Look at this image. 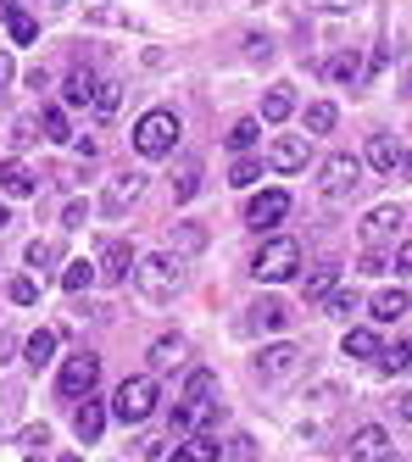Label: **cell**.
Wrapping results in <instances>:
<instances>
[{"label":"cell","mask_w":412,"mask_h":462,"mask_svg":"<svg viewBox=\"0 0 412 462\" xmlns=\"http://www.w3.org/2000/svg\"><path fill=\"white\" fill-rule=\"evenodd\" d=\"M134 290L145 295V301L156 307V301H173V290L184 284V268H179V256H167V251H151V256H140L134 262Z\"/></svg>","instance_id":"cell-1"},{"label":"cell","mask_w":412,"mask_h":462,"mask_svg":"<svg viewBox=\"0 0 412 462\" xmlns=\"http://www.w3.org/2000/svg\"><path fill=\"white\" fill-rule=\"evenodd\" d=\"M179 134H184V128H179V112L156 106V112H145L140 123H134V151L151 156V162H162V156H173Z\"/></svg>","instance_id":"cell-2"},{"label":"cell","mask_w":412,"mask_h":462,"mask_svg":"<svg viewBox=\"0 0 412 462\" xmlns=\"http://www.w3.org/2000/svg\"><path fill=\"white\" fill-rule=\"evenodd\" d=\"M112 412L123 423H145L156 412V374H128L117 390H112Z\"/></svg>","instance_id":"cell-3"},{"label":"cell","mask_w":412,"mask_h":462,"mask_svg":"<svg viewBox=\"0 0 412 462\" xmlns=\"http://www.w3.org/2000/svg\"><path fill=\"white\" fill-rule=\"evenodd\" d=\"M357 189H362V156L334 151L318 168V195H323V201H346V195H357Z\"/></svg>","instance_id":"cell-4"},{"label":"cell","mask_w":412,"mask_h":462,"mask_svg":"<svg viewBox=\"0 0 412 462\" xmlns=\"http://www.w3.org/2000/svg\"><path fill=\"white\" fill-rule=\"evenodd\" d=\"M295 268H301V245H295L290 235L267 240V245L257 251V262H251V273H257L262 284H285V279H295Z\"/></svg>","instance_id":"cell-5"},{"label":"cell","mask_w":412,"mask_h":462,"mask_svg":"<svg viewBox=\"0 0 412 462\" xmlns=\"http://www.w3.org/2000/svg\"><path fill=\"white\" fill-rule=\"evenodd\" d=\"M301 368H306V351L290 346V340H273V346H262V356H257V379H262V384H290Z\"/></svg>","instance_id":"cell-6"},{"label":"cell","mask_w":412,"mask_h":462,"mask_svg":"<svg viewBox=\"0 0 412 462\" xmlns=\"http://www.w3.org/2000/svg\"><path fill=\"white\" fill-rule=\"evenodd\" d=\"M95 384H100V356H95V351H79V356L61 362V379H56L61 402H84Z\"/></svg>","instance_id":"cell-7"},{"label":"cell","mask_w":412,"mask_h":462,"mask_svg":"<svg viewBox=\"0 0 412 462\" xmlns=\"http://www.w3.org/2000/svg\"><path fill=\"white\" fill-rule=\"evenodd\" d=\"M134 245L128 240H100V251H95V279H107V284H128V273H134Z\"/></svg>","instance_id":"cell-8"},{"label":"cell","mask_w":412,"mask_h":462,"mask_svg":"<svg viewBox=\"0 0 412 462\" xmlns=\"http://www.w3.org/2000/svg\"><path fill=\"white\" fill-rule=\"evenodd\" d=\"M306 162H313V140H301V134H279L267 145V168L273 173H301Z\"/></svg>","instance_id":"cell-9"},{"label":"cell","mask_w":412,"mask_h":462,"mask_svg":"<svg viewBox=\"0 0 412 462\" xmlns=\"http://www.w3.org/2000/svg\"><path fill=\"white\" fill-rule=\"evenodd\" d=\"M285 217H290V195H285V189H262L257 201L246 207V223L257 228V235H267V228H279Z\"/></svg>","instance_id":"cell-10"},{"label":"cell","mask_w":412,"mask_h":462,"mask_svg":"<svg viewBox=\"0 0 412 462\" xmlns=\"http://www.w3.org/2000/svg\"><path fill=\"white\" fill-rule=\"evenodd\" d=\"M351 462H396V440L385 435L379 423H362L351 435Z\"/></svg>","instance_id":"cell-11"},{"label":"cell","mask_w":412,"mask_h":462,"mask_svg":"<svg viewBox=\"0 0 412 462\" xmlns=\"http://www.w3.org/2000/svg\"><path fill=\"white\" fill-rule=\"evenodd\" d=\"M401 223H407V212H401V207H373V212L362 217V240H368V245H390Z\"/></svg>","instance_id":"cell-12"},{"label":"cell","mask_w":412,"mask_h":462,"mask_svg":"<svg viewBox=\"0 0 412 462\" xmlns=\"http://www.w3.org/2000/svg\"><path fill=\"white\" fill-rule=\"evenodd\" d=\"M334 290H340V262H318V268L301 279V295H306V307H323Z\"/></svg>","instance_id":"cell-13"},{"label":"cell","mask_w":412,"mask_h":462,"mask_svg":"<svg viewBox=\"0 0 412 462\" xmlns=\"http://www.w3.org/2000/svg\"><path fill=\"white\" fill-rule=\"evenodd\" d=\"M184 356H190V340H184V335H162V340H151V351H145L151 374H167V368H179Z\"/></svg>","instance_id":"cell-14"},{"label":"cell","mask_w":412,"mask_h":462,"mask_svg":"<svg viewBox=\"0 0 412 462\" xmlns=\"http://www.w3.org/2000/svg\"><path fill=\"white\" fill-rule=\"evenodd\" d=\"M100 429H107V407H100V402H95V390H89L84 402H79V412H73V435H79L84 446H95V440H100Z\"/></svg>","instance_id":"cell-15"},{"label":"cell","mask_w":412,"mask_h":462,"mask_svg":"<svg viewBox=\"0 0 412 462\" xmlns=\"http://www.w3.org/2000/svg\"><path fill=\"white\" fill-rule=\"evenodd\" d=\"M0 189H6L12 201H23V195H33V189H40V179H33V168H28V162L6 156V162H0Z\"/></svg>","instance_id":"cell-16"},{"label":"cell","mask_w":412,"mask_h":462,"mask_svg":"<svg viewBox=\"0 0 412 462\" xmlns=\"http://www.w3.org/2000/svg\"><path fill=\"white\" fill-rule=\"evenodd\" d=\"M173 462H223V446L195 429V435H184V440L173 446Z\"/></svg>","instance_id":"cell-17"},{"label":"cell","mask_w":412,"mask_h":462,"mask_svg":"<svg viewBox=\"0 0 412 462\" xmlns=\"http://www.w3.org/2000/svg\"><path fill=\"white\" fill-rule=\"evenodd\" d=\"M285 323H290V307H285V301H273V295H267V301H257L251 318H246V328H267V335H279Z\"/></svg>","instance_id":"cell-18"},{"label":"cell","mask_w":412,"mask_h":462,"mask_svg":"<svg viewBox=\"0 0 412 462\" xmlns=\"http://www.w3.org/2000/svg\"><path fill=\"white\" fill-rule=\"evenodd\" d=\"M0 17H6V28H12L17 45H33V40H40V23H33V17L17 6V0H0Z\"/></svg>","instance_id":"cell-19"},{"label":"cell","mask_w":412,"mask_h":462,"mask_svg":"<svg viewBox=\"0 0 412 462\" xmlns=\"http://www.w3.org/2000/svg\"><path fill=\"white\" fill-rule=\"evenodd\" d=\"M23 362H28L33 374H40V368H51V362H56V328H40V335H28V346H23Z\"/></svg>","instance_id":"cell-20"},{"label":"cell","mask_w":412,"mask_h":462,"mask_svg":"<svg viewBox=\"0 0 412 462\" xmlns=\"http://www.w3.org/2000/svg\"><path fill=\"white\" fill-rule=\"evenodd\" d=\"M368 168H373V173H396V168H401V145H396L390 134H373V140H368Z\"/></svg>","instance_id":"cell-21"},{"label":"cell","mask_w":412,"mask_h":462,"mask_svg":"<svg viewBox=\"0 0 412 462\" xmlns=\"http://www.w3.org/2000/svg\"><path fill=\"white\" fill-rule=\"evenodd\" d=\"M323 73H329L334 84H351V89L368 79V68H362V56H357V51H340V56H329V68H323Z\"/></svg>","instance_id":"cell-22"},{"label":"cell","mask_w":412,"mask_h":462,"mask_svg":"<svg viewBox=\"0 0 412 462\" xmlns=\"http://www.w3.org/2000/svg\"><path fill=\"white\" fill-rule=\"evenodd\" d=\"M407 312H412V295L407 290H379V295H373V323H396Z\"/></svg>","instance_id":"cell-23"},{"label":"cell","mask_w":412,"mask_h":462,"mask_svg":"<svg viewBox=\"0 0 412 462\" xmlns=\"http://www.w3.org/2000/svg\"><path fill=\"white\" fill-rule=\"evenodd\" d=\"M95 84H100V79H95L89 68H73V73H67V84H61V101H67V106H89Z\"/></svg>","instance_id":"cell-24"},{"label":"cell","mask_w":412,"mask_h":462,"mask_svg":"<svg viewBox=\"0 0 412 462\" xmlns=\"http://www.w3.org/2000/svg\"><path fill=\"white\" fill-rule=\"evenodd\" d=\"M295 112V95H290V84H273L267 95H262V123H285Z\"/></svg>","instance_id":"cell-25"},{"label":"cell","mask_w":412,"mask_h":462,"mask_svg":"<svg viewBox=\"0 0 412 462\" xmlns=\"http://www.w3.org/2000/svg\"><path fill=\"white\" fill-rule=\"evenodd\" d=\"M89 284H95V262L79 256V262H67V268H61V290H67V295H79V290H89Z\"/></svg>","instance_id":"cell-26"},{"label":"cell","mask_w":412,"mask_h":462,"mask_svg":"<svg viewBox=\"0 0 412 462\" xmlns=\"http://www.w3.org/2000/svg\"><path fill=\"white\" fill-rule=\"evenodd\" d=\"M140 189H145V173H117V179H112V195H107V207L117 212V207H123V201H134Z\"/></svg>","instance_id":"cell-27"},{"label":"cell","mask_w":412,"mask_h":462,"mask_svg":"<svg viewBox=\"0 0 412 462\" xmlns=\"http://www.w3.org/2000/svg\"><path fill=\"white\" fill-rule=\"evenodd\" d=\"M89 106H95L100 117H112V112L123 106V84H112V79H100V84H95V95H89Z\"/></svg>","instance_id":"cell-28"},{"label":"cell","mask_w":412,"mask_h":462,"mask_svg":"<svg viewBox=\"0 0 412 462\" xmlns=\"http://www.w3.org/2000/svg\"><path fill=\"white\" fill-rule=\"evenodd\" d=\"M257 134H262V123H257V117H239V123L229 128V134H223V140H229V151H239V156H246V151L257 145Z\"/></svg>","instance_id":"cell-29"},{"label":"cell","mask_w":412,"mask_h":462,"mask_svg":"<svg viewBox=\"0 0 412 462\" xmlns=\"http://www.w3.org/2000/svg\"><path fill=\"white\" fill-rule=\"evenodd\" d=\"M412 368V340H396L379 351V374H407Z\"/></svg>","instance_id":"cell-30"},{"label":"cell","mask_w":412,"mask_h":462,"mask_svg":"<svg viewBox=\"0 0 412 462\" xmlns=\"http://www.w3.org/2000/svg\"><path fill=\"white\" fill-rule=\"evenodd\" d=\"M346 356H379V335L373 328H346V346H340Z\"/></svg>","instance_id":"cell-31"},{"label":"cell","mask_w":412,"mask_h":462,"mask_svg":"<svg viewBox=\"0 0 412 462\" xmlns=\"http://www.w3.org/2000/svg\"><path fill=\"white\" fill-rule=\"evenodd\" d=\"M334 123H340L334 101H313V106H306V134H329Z\"/></svg>","instance_id":"cell-32"},{"label":"cell","mask_w":412,"mask_h":462,"mask_svg":"<svg viewBox=\"0 0 412 462\" xmlns=\"http://www.w3.org/2000/svg\"><path fill=\"white\" fill-rule=\"evenodd\" d=\"M257 179H262V162H257V156H239L234 168H229V184H234V189H251Z\"/></svg>","instance_id":"cell-33"},{"label":"cell","mask_w":412,"mask_h":462,"mask_svg":"<svg viewBox=\"0 0 412 462\" xmlns=\"http://www.w3.org/2000/svg\"><path fill=\"white\" fill-rule=\"evenodd\" d=\"M212 390H218V374L195 368V374H190V384H184V402H212Z\"/></svg>","instance_id":"cell-34"},{"label":"cell","mask_w":412,"mask_h":462,"mask_svg":"<svg viewBox=\"0 0 412 462\" xmlns=\"http://www.w3.org/2000/svg\"><path fill=\"white\" fill-rule=\"evenodd\" d=\"M40 128H45V140H56V145H61V140H73V128H67V112H56V106L40 117Z\"/></svg>","instance_id":"cell-35"},{"label":"cell","mask_w":412,"mask_h":462,"mask_svg":"<svg viewBox=\"0 0 412 462\" xmlns=\"http://www.w3.org/2000/svg\"><path fill=\"white\" fill-rule=\"evenodd\" d=\"M173 245H179V251H201V245H206V228H201V223H179V228H173Z\"/></svg>","instance_id":"cell-36"},{"label":"cell","mask_w":412,"mask_h":462,"mask_svg":"<svg viewBox=\"0 0 412 462\" xmlns=\"http://www.w3.org/2000/svg\"><path fill=\"white\" fill-rule=\"evenodd\" d=\"M323 307H329V318H351L357 312V290H334Z\"/></svg>","instance_id":"cell-37"},{"label":"cell","mask_w":412,"mask_h":462,"mask_svg":"<svg viewBox=\"0 0 412 462\" xmlns=\"http://www.w3.org/2000/svg\"><path fill=\"white\" fill-rule=\"evenodd\" d=\"M33 140H40V123H33V117H17V123H12V145H17V151H28Z\"/></svg>","instance_id":"cell-38"},{"label":"cell","mask_w":412,"mask_h":462,"mask_svg":"<svg viewBox=\"0 0 412 462\" xmlns=\"http://www.w3.org/2000/svg\"><path fill=\"white\" fill-rule=\"evenodd\" d=\"M6 295H12L17 307H33V301H40V284H33V279H12V290H6Z\"/></svg>","instance_id":"cell-39"},{"label":"cell","mask_w":412,"mask_h":462,"mask_svg":"<svg viewBox=\"0 0 412 462\" xmlns=\"http://www.w3.org/2000/svg\"><path fill=\"white\" fill-rule=\"evenodd\" d=\"M51 262H56V245L51 240H33L28 245V268H51Z\"/></svg>","instance_id":"cell-40"},{"label":"cell","mask_w":412,"mask_h":462,"mask_svg":"<svg viewBox=\"0 0 412 462\" xmlns=\"http://www.w3.org/2000/svg\"><path fill=\"white\" fill-rule=\"evenodd\" d=\"M195 189H201V168H184L179 184H173V195H179V201H195Z\"/></svg>","instance_id":"cell-41"},{"label":"cell","mask_w":412,"mask_h":462,"mask_svg":"<svg viewBox=\"0 0 412 462\" xmlns=\"http://www.w3.org/2000/svg\"><path fill=\"white\" fill-rule=\"evenodd\" d=\"M45 446H51V429H45V423H40V429H23V451H28V457L45 451Z\"/></svg>","instance_id":"cell-42"},{"label":"cell","mask_w":412,"mask_h":462,"mask_svg":"<svg viewBox=\"0 0 412 462\" xmlns=\"http://www.w3.org/2000/svg\"><path fill=\"white\" fill-rule=\"evenodd\" d=\"M267 56H273L267 34H246V61H267Z\"/></svg>","instance_id":"cell-43"},{"label":"cell","mask_w":412,"mask_h":462,"mask_svg":"<svg viewBox=\"0 0 412 462\" xmlns=\"http://www.w3.org/2000/svg\"><path fill=\"white\" fill-rule=\"evenodd\" d=\"M84 217H89V201H67V212H61V228H84Z\"/></svg>","instance_id":"cell-44"},{"label":"cell","mask_w":412,"mask_h":462,"mask_svg":"<svg viewBox=\"0 0 412 462\" xmlns=\"http://www.w3.org/2000/svg\"><path fill=\"white\" fill-rule=\"evenodd\" d=\"M334 402H340V384H318V390H313V407H318V412H334Z\"/></svg>","instance_id":"cell-45"},{"label":"cell","mask_w":412,"mask_h":462,"mask_svg":"<svg viewBox=\"0 0 412 462\" xmlns=\"http://www.w3.org/2000/svg\"><path fill=\"white\" fill-rule=\"evenodd\" d=\"M257 457V440L251 435H234V462H251Z\"/></svg>","instance_id":"cell-46"},{"label":"cell","mask_w":412,"mask_h":462,"mask_svg":"<svg viewBox=\"0 0 412 462\" xmlns=\"http://www.w3.org/2000/svg\"><path fill=\"white\" fill-rule=\"evenodd\" d=\"M313 6H318V12H357L362 0H313Z\"/></svg>","instance_id":"cell-47"},{"label":"cell","mask_w":412,"mask_h":462,"mask_svg":"<svg viewBox=\"0 0 412 462\" xmlns=\"http://www.w3.org/2000/svg\"><path fill=\"white\" fill-rule=\"evenodd\" d=\"M12 73H17V68H12V56H6V51H0V89H6V84H12Z\"/></svg>","instance_id":"cell-48"},{"label":"cell","mask_w":412,"mask_h":462,"mask_svg":"<svg viewBox=\"0 0 412 462\" xmlns=\"http://www.w3.org/2000/svg\"><path fill=\"white\" fill-rule=\"evenodd\" d=\"M396 268H401V273H412V240H407V245L396 251Z\"/></svg>","instance_id":"cell-49"},{"label":"cell","mask_w":412,"mask_h":462,"mask_svg":"<svg viewBox=\"0 0 412 462\" xmlns=\"http://www.w3.org/2000/svg\"><path fill=\"white\" fill-rule=\"evenodd\" d=\"M396 418H401V423H412V390H407L401 402H396Z\"/></svg>","instance_id":"cell-50"},{"label":"cell","mask_w":412,"mask_h":462,"mask_svg":"<svg viewBox=\"0 0 412 462\" xmlns=\"http://www.w3.org/2000/svg\"><path fill=\"white\" fill-rule=\"evenodd\" d=\"M401 173H407V179H412V151H401Z\"/></svg>","instance_id":"cell-51"},{"label":"cell","mask_w":412,"mask_h":462,"mask_svg":"<svg viewBox=\"0 0 412 462\" xmlns=\"http://www.w3.org/2000/svg\"><path fill=\"white\" fill-rule=\"evenodd\" d=\"M6 223H12V217H6V207H0V228H6Z\"/></svg>","instance_id":"cell-52"},{"label":"cell","mask_w":412,"mask_h":462,"mask_svg":"<svg viewBox=\"0 0 412 462\" xmlns=\"http://www.w3.org/2000/svg\"><path fill=\"white\" fill-rule=\"evenodd\" d=\"M28 462H45V457H40V451H33V457H28Z\"/></svg>","instance_id":"cell-53"},{"label":"cell","mask_w":412,"mask_h":462,"mask_svg":"<svg viewBox=\"0 0 412 462\" xmlns=\"http://www.w3.org/2000/svg\"><path fill=\"white\" fill-rule=\"evenodd\" d=\"M61 462H84V457H61Z\"/></svg>","instance_id":"cell-54"},{"label":"cell","mask_w":412,"mask_h":462,"mask_svg":"<svg viewBox=\"0 0 412 462\" xmlns=\"http://www.w3.org/2000/svg\"><path fill=\"white\" fill-rule=\"evenodd\" d=\"M145 462H156V457H145Z\"/></svg>","instance_id":"cell-55"}]
</instances>
